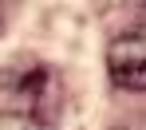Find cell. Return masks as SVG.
<instances>
[{
    "label": "cell",
    "instance_id": "6da1fadb",
    "mask_svg": "<svg viewBox=\"0 0 146 130\" xmlns=\"http://www.w3.org/2000/svg\"><path fill=\"white\" fill-rule=\"evenodd\" d=\"M63 114V83L40 59H12L0 67V126L55 130Z\"/></svg>",
    "mask_w": 146,
    "mask_h": 130
},
{
    "label": "cell",
    "instance_id": "7a4b0ae2",
    "mask_svg": "<svg viewBox=\"0 0 146 130\" xmlns=\"http://www.w3.org/2000/svg\"><path fill=\"white\" fill-rule=\"evenodd\" d=\"M107 71L126 91H146V24L126 28L107 48Z\"/></svg>",
    "mask_w": 146,
    "mask_h": 130
}]
</instances>
